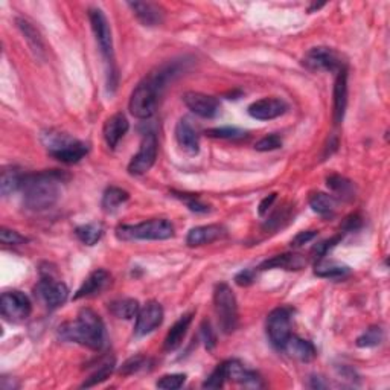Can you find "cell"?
Masks as SVG:
<instances>
[{"label": "cell", "instance_id": "cell-45", "mask_svg": "<svg viewBox=\"0 0 390 390\" xmlns=\"http://www.w3.org/2000/svg\"><path fill=\"white\" fill-rule=\"evenodd\" d=\"M255 280V273L252 270H243L241 273L236 274L235 278V283L241 287H247Z\"/></svg>", "mask_w": 390, "mask_h": 390}, {"label": "cell", "instance_id": "cell-14", "mask_svg": "<svg viewBox=\"0 0 390 390\" xmlns=\"http://www.w3.org/2000/svg\"><path fill=\"white\" fill-rule=\"evenodd\" d=\"M183 101H185L186 107L200 118L211 119L220 110V104H218V101H216V98L211 95H205V93H200V92L185 93Z\"/></svg>", "mask_w": 390, "mask_h": 390}, {"label": "cell", "instance_id": "cell-26", "mask_svg": "<svg viewBox=\"0 0 390 390\" xmlns=\"http://www.w3.org/2000/svg\"><path fill=\"white\" fill-rule=\"evenodd\" d=\"M17 26L21 34L25 35L28 45H30L35 57H37V59H43V55H45V45H43L41 35L35 30V26L25 19H17Z\"/></svg>", "mask_w": 390, "mask_h": 390}, {"label": "cell", "instance_id": "cell-38", "mask_svg": "<svg viewBox=\"0 0 390 390\" xmlns=\"http://www.w3.org/2000/svg\"><path fill=\"white\" fill-rule=\"evenodd\" d=\"M280 147H283V139H280L278 134H269V136L263 137L261 141L256 142L255 150L265 153V151H273V150H278Z\"/></svg>", "mask_w": 390, "mask_h": 390}, {"label": "cell", "instance_id": "cell-7", "mask_svg": "<svg viewBox=\"0 0 390 390\" xmlns=\"http://www.w3.org/2000/svg\"><path fill=\"white\" fill-rule=\"evenodd\" d=\"M267 336L274 348L283 351L291 336V313L288 308H276L267 316Z\"/></svg>", "mask_w": 390, "mask_h": 390}, {"label": "cell", "instance_id": "cell-1", "mask_svg": "<svg viewBox=\"0 0 390 390\" xmlns=\"http://www.w3.org/2000/svg\"><path fill=\"white\" fill-rule=\"evenodd\" d=\"M63 174L57 171L39 172V174L25 176L23 203L31 211H46L52 207L60 198Z\"/></svg>", "mask_w": 390, "mask_h": 390}, {"label": "cell", "instance_id": "cell-22", "mask_svg": "<svg viewBox=\"0 0 390 390\" xmlns=\"http://www.w3.org/2000/svg\"><path fill=\"white\" fill-rule=\"evenodd\" d=\"M283 351H285L290 357L303 361V363H309V361H313L317 357V351L311 342L303 340V338L296 337L293 334L287 340Z\"/></svg>", "mask_w": 390, "mask_h": 390}, {"label": "cell", "instance_id": "cell-13", "mask_svg": "<svg viewBox=\"0 0 390 390\" xmlns=\"http://www.w3.org/2000/svg\"><path fill=\"white\" fill-rule=\"evenodd\" d=\"M162 322H163V308L161 303L154 300L147 302L136 316V327H134L136 336L142 337L151 334L154 329L161 327Z\"/></svg>", "mask_w": 390, "mask_h": 390}, {"label": "cell", "instance_id": "cell-20", "mask_svg": "<svg viewBox=\"0 0 390 390\" xmlns=\"http://www.w3.org/2000/svg\"><path fill=\"white\" fill-rule=\"evenodd\" d=\"M134 16L139 19L142 25L157 26L163 21V11L158 5L151 2H128L127 3Z\"/></svg>", "mask_w": 390, "mask_h": 390}, {"label": "cell", "instance_id": "cell-27", "mask_svg": "<svg viewBox=\"0 0 390 390\" xmlns=\"http://www.w3.org/2000/svg\"><path fill=\"white\" fill-rule=\"evenodd\" d=\"M25 176L16 166H10L2 171V178H0V192L3 197H8L10 194L17 192L23 186Z\"/></svg>", "mask_w": 390, "mask_h": 390}, {"label": "cell", "instance_id": "cell-44", "mask_svg": "<svg viewBox=\"0 0 390 390\" xmlns=\"http://www.w3.org/2000/svg\"><path fill=\"white\" fill-rule=\"evenodd\" d=\"M201 336H203V342H205V346H206V349L207 351H211L215 348V345H216V338H215V334H214V331L211 328V325H209V322L203 323V327H201Z\"/></svg>", "mask_w": 390, "mask_h": 390}, {"label": "cell", "instance_id": "cell-17", "mask_svg": "<svg viewBox=\"0 0 390 390\" xmlns=\"http://www.w3.org/2000/svg\"><path fill=\"white\" fill-rule=\"evenodd\" d=\"M130 124L124 113H116L108 118L104 124V139L110 148H116L119 141L128 132Z\"/></svg>", "mask_w": 390, "mask_h": 390}, {"label": "cell", "instance_id": "cell-10", "mask_svg": "<svg viewBox=\"0 0 390 390\" xmlns=\"http://www.w3.org/2000/svg\"><path fill=\"white\" fill-rule=\"evenodd\" d=\"M89 19L93 34L98 41V46L101 54L104 55V59L108 64H113V39H112V30L108 25V20L104 16V12L99 8H92L89 10Z\"/></svg>", "mask_w": 390, "mask_h": 390}, {"label": "cell", "instance_id": "cell-28", "mask_svg": "<svg viewBox=\"0 0 390 390\" xmlns=\"http://www.w3.org/2000/svg\"><path fill=\"white\" fill-rule=\"evenodd\" d=\"M139 302L136 299H116L108 303V311H110L114 317H118V319H125L130 320L133 319V317L137 316L139 313Z\"/></svg>", "mask_w": 390, "mask_h": 390}, {"label": "cell", "instance_id": "cell-43", "mask_svg": "<svg viewBox=\"0 0 390 390\" xmlns=\"http://www.w3.org/2000/svg\"><path fill=\"white\" fill-rule=\"evenodd\" d=\"M316 236H317L316 230H303V232H299L293 238L291 247H300L303 244H308L309 241H313Z\"/></svg>", "mask_w": 390, "mask_h": 390}, {"label": "cell", "instance_id": "cell-33", "mask_svg": "<svg viewBox=\"0 0 390 390\" xmlns=\"http://www.w3.org/2000/svg\"><path fill=\"white\" fill-rule=\"evenodd\" d=\"M75 235L83 244L95 245L101 240V236H103V226L96 225V223H89V225L76 227Z\"/></svg>", "mask_w": 390, "mask_h": 390}, {"label": "cell", "instance_id": "cell-6", "mask_svg": "<svg viewBox=\"0 0 390 390\" xmlns=\"http://www.w3.org/2000/svg\"><path fill=\"white\" fill-rule=\"evenodd\" d=\"M214 303L223 332H226V334L234 332L238 325V303L232 288L225 283L216 285L214 291Z\"/></svg>", "mask_w": 390, "mask_h": 390}, {"label": "cell", "instance_id": "cell-9", "mask_svg": "<svg viewBox=\"0 0 390 390\" xmlns=\"http://www.w3.org/2000/svg\"><path fill=\"white\" fill-rule=\"evenodd\" d=\"M157 158V137L154 133H147L141 142V148L128 165L132 176H142L148 172Z\"/></svg>", "mask_w": 390, "mask_h": 390}, {"label": "cell", "instance_id": "cell-23", "mask_svg": "<svg viewBox=\"0 0 390 390\" xmlns=\"http://www.w3.org/2000/svg\"><path fill=\"white\" fill-rule=\"evenodd\" d=\"M176 139L180 147H182L186 153L197 154L198 153V134L195 128L187 119H180L176 125Z\"/></svg>", "mask_w": 390, "mask_h": 390}, {"label": "cell", "instance_id": "cell-35", "mask_svg": "<svg viewBox=\"0 0 390 390\" xmlns=\"http://www.w3.org/2000/svg\"><path fill=\"white\" fill-rule=\"evenodd\" d=\"M113 369H114V360L107 361V363H104L103 366H101L95 373H92L90 377L84 381L83 387H93V386L99 384V382L105 381L112 375Z\"/></svg>", "mask_w": 390, "mask_h": 390}, {"label": "cell", "instance_id": "cell-47", "mask_svg": "<svg viewBox=\"0 0 390 390\" xmlns=\"http://www.w3.org/2000/svg\"><path fill=\"white\" fill-rule=\"evenodd\" d=\"M322 380H323L322 377H313L311 378V384H309V386H311L313 389H325V387H328L327 382H323Z\"/></svg>", "mask_w": 390, "mask_h": 390}, {"label": "cell", "instance_id": "cell-15", "mask_svg": "<svg viewBox=\"0 0 390 390\" xmlns=\"http://www.w3.org/2000/svg\"><path fill=\"white\" fill-rule=\"evenodd\" d=\"M287 112L285 101L280 98H263L249 107V114L258 121L276 119Z\"/></svg>", "mask_w": 390, "mask_h": 390}, {"label": "cell", "instance_id": "cell-25", "mask_svg": "<svg viewBox=\"0 0 390 390\" xmlns=\"http://www.w3.org/2000/svg\"><path fill=\"white\" fill-rule=\"evenodd\" d=\"M307 265V259L302 255L285 254L278 255L271 259H267L261 264L259 270H270V269H284V270H300Z\"/></svg>", "mask_w": 390, "mask_h": 390}, {"label": "cell", "instance_id": "cell-18", "mask_svg": "<svg viewBox=\"0 0 390 390\" xmlns=\"http://www.w3.org/2000/svg\"><path fill=\"white\" fill-rule=\"evenodd\" d=\"M337 74L334 84V122L340 124L345 118L346 104H348V72L343 68Z\"/></svg>", "mask_w": 390, "mask_h": 390}, {"label": "cell", "instance_id": "cell-46", "mask_svg": "<svg viewBox=\"0 0 390 390\" xmlns=\"http://www.w3.org/2000/svg\"><path fill=\"white\" fill-rule=\"evenodd\" d=\"M276 195H278V194H270L269 197H265V198L261 201V205H259V214L264 215L267 211H269V209H270L271 205H273V201L276 200Z\"/></svg>", "mask_w": 390, "mask_h": 390}, {"label": "cell", "instance_id": "cell-37", "mask_svg": "<svg viewBox=\"0 0 390 390\" xmlns=\"http://www.w3.org/2000/svg\"><path fill=\"white\" fill-rule=\"evenodd\" d=\"M185 381H186L185 373H171V375H163V377L156 382V386L163 390H177L185 384Z\"/></svg>", "mask_w": 390, "mask_h": 390}, {"label": "cell", "instance_id": "cell-19", "mask_svg": "<svg viewBox=\"0 0 390 390\" xmlns=\"http://www.w3.org/2000/svg\"><path fill=\"white\" fill-rule=\"evenodd\" d=\"M110 284V274H108L105 270L99 269L92 271L89 274V278L84 280L83 285L79 287V290L76 291V294L74 296V299H83V298H92V296H96L104 288Z\"/></svg>", "mask_w": 390, "mask_h": 390}, {"label": "cell", "instance_id": "cell-11", "mask_svg": "<svg viewBox=\"0 0 390 390\" xmlns=\"http://www.w3.org/2000/svg\"><path fill=\"white\" fill-rule=\"evenodd\" d=\"M303 64L314 72H338L342 70V59L338 57L336 50L329 48H313L309 49L305 59H303Z\"/></svg>", "mask_w": 390, "mask_h": 390}, {"label": "cell", "instance_id": "cell-12", "mask_svg": "<svg viewBox=\"0 0 390 390\" xmlns=\"http://www.w3.org/2000/svg\"><path fill=\"white\" fill-rule=\"evenodd\" d=\"M35 293L39 294V298L45 302V305L49 309H55L64 305V302L69 298V288L66 284L61 283V280H55L50 276L40 280L37 288H35Z\"/></svg>", "mask_w": 390, "mask_h": 390}, {"label": "cell", "instance_id": "cell-8", "mask_svg": "<svg viewBox=\"0 0 390 390\" xmlns=\"http://www.w3.org/2000/svg\"><path fill=\"white\" fill-rule=\"evenodd\" d=\"M0 311L6 320L23 322L31 316L32 305L30 298L21 291H6L0 298Z\"/></svg>", "mask_w": 390, "mask_h": 390}, {"label": "cell", "instance_id": "cell-42", "mask_svg": "<svg viewBox=\"0 0 390 390\" xmlns=\"http://www.w3.org/2000/svg\"><path fill=\"white\" fill-rule=\"evenodd\" d=\"M176 197H178L182 201H185V205L191 209L192 212H207L209 207L201 203V201L195 197V195H187V194H177Z\"/></svg>", "mask_w": 390, "mask_h": 390}, {"label": "cell", "instance_id": "cell-21", "mask_svg": "<svg viewBox=\"0 0 390 390\" xmlns=\"http://www.w3.org/2000/svg\"><path fill=\"white\" fill-rule=\"evenodd\" d=\"M225 235V229L218 225H209V226H198L189 230L186 236V244L189 247H197V245L211 244Z\"/></svg>", "mask_w": 390, "mask_h": 390}, {"label": "cell", "instance_id": "cell-32", "mask_svg": "<svg viewBox=\"0 0 390 390\" xmlns=\"http://www.w3.org/2000/svg\"><path fill=\"white\" fill-rule=\"evenodd\" d=\"M327 185L332 192H336L338 197L345 200L353 198V194H356V187L351 180L345 178L342 176H329L327 178Z\"/></svg>", "mask_w": 390, "mask_h": 390}, {"label": "cell", "instance_id": "cell-30", "mask_svg": "<svg viewBox=\"0 0 390 390\" xmlns=\"http://www.w3.org/2000/svg\"><path fill=\"white\" fill-rule=\"evenodd\" d=\"M309 206H311L316 214L322 216H332L336 212L337 200L329 194L314 192L311 197H309Z\"/></svg>", "mask_w": 390, "mask_h": 390}, {"label": "cell", "instance_id": "cell-16", "mask_svg": "<svg viewBox=\"0 0 390 390\" xmlns=\"http://www.w3.org/2000/svg\"><path fill=\"white\" fill-rule=\"evenodd\" d=\"M223 365V369L226 373V380H232L235 382H240L243 386H252V387H259L261 386V378L258 377V373L254 371L245 369V367L240 363L238 360H229L225 361Z\"/></svg>", "mask_w": 390, "mask_h": 390}, {"label": "cell", "instance_id": "cell-29", "mask_svg": "<svg viewBox=\"0 0 390 390\" xmlns=\"http://www.w3.org/2000/svg\"><path fill=\"white\" fill-rule=\"evenodd\" d=\"M128 198H130V195L127 191L121 189V187H116V186H110L105 189L103 195V203L101 205H103L104 212L113 214V212H116Z\"/></svg>", "mask_w": 390, "mask_h": 390}, {"label": "cell", "instance_id": "cell-39", "mask_svg": "<svg viewBox=\"0 0 390 390\" xmlns=\"http://www.w3.org/2000/svg\"><path fill=\"white\" fill-rule=\"evenodd\" d=\"M225 381H226V373H225V369H223V365H220L211 375H209V378L203 382V387L220 389L225 386Z\"/></svg>", "mask_w": 390, "mask_h": 390}, {"label": "cell", "instance_id": "cell-4", "mask_svg": "<svg viewBox=\"0 0 390 390\" xmlns=\"http://www.w3.org/2000/svg\"><path fill=\"white\" fill-rule=\"evenodd\" d=\"M43 143L48 148V153L57 161L66 165L78 163L81 158L88 154V145L84 142L72 139L70 136L55 132H48L43 134Z\"/></svg>", "mask_w": 390, "mask_h": 390}, {"label": "cell", "instance_id": "cell-34", "mask_svg": "<svg viewBox=\"0 0 390 390\" xmlns=\"http://www.w3.org/2000/svg\"><path fill=\"white\" fill-rule=\"evenodd\" d=\"M382 337H384V334H382V329L380 327H371L357 338V346H360V348H373V346H378L382 342Z\"/></svg>", "mask_w": 390, "mask_h": 390}, {"label": "cell", "instance_id": "cell-24", "mask_svg": "<svg viewBox=\"0 0 390 390\" xmlns=\"http://www.w3.org/2000/svg\"><path fill=\"white\" fill-rule=\"evenodd\" d=\"M192 313L189 314H185L180 317V319L172 325L171 329L168 334H166V338H165V345H163V349L166 352H172V351H176L180 345H182L183 342V338L186 336V332H187V328H189V325L192 322Z\"/></svg>", "mask_w": 390, "mask_h": 390}, {"label": "cell", "instance_id": "cell-40", "mask_svg": "<svg viewBox=\"0 0 390 390\" xmlns=\"http://www.w3.org/2000/svg\"><path fill=\"white\" fill-rule=\"evenodd\" d=\"M0 241L6 245H19L26 243V238L21 236L16 230L2 227V230H0Z\"/></svg>", "mask_w": 390, "mask_h": 390}, {"label": "cell", "instance_id": "cell-5", "mask_svg": "<svg viewBox=\"0 0 390 390\" xmlns=\"http://www.w3.org/2000/svg\"><path fill=\"white\" fill-rule=\"evenodd\" d=\"M174 235V226L171 221L165 218L150 220L139 223V225L130 226L124 225L116 229V236L124 241H134V240H147V241H161L168 240Z\"/></svg>", "mask_w": 390, "mask_h": 390}, {"label": "cell", "instance_id": "cell-3", "mask_svg": "<svg viewBox=\"0 0 390 390\" xmlns=\"http://www.w3.org/2000/svg\"><path fill=\"white\" fill-rule=\"evenodd\" d=\"M172 68H162L158 69L157 74L150 75L143 79L142 83L137 84V88L133 90L132 98H130V113L137 119H148L154 114L157 107V99L161 95L163 85L168 83L170 76L174 74Z\"/></svg>", "mask_w": 390, "mask_h": 390}, {"label": "cell", "instance_id": "cell-31", "mask_svg": "<svg viewBox=\"0 0 390 390\" xmlns=\"http://www.w3.org/2000/svg\"><path fill=\"white\" fill-rule=\"evenodd\" d=\"M314 273L320 278L338 279V278H345L346 274L349 273V267L336 261H327V259L320 258V261L314 267Z\"/></svg>", "mask_w": 390, "mask_h": 390}, {"label": "cell", "instance_id": "cell-2", "mask_svg": "<svg viewBox=\"0 0 390 390\" xmlns=\"http://www.w3.org/2000/svg\"><path fill=\"white\" fill-rule=\"evenodd\" d=\"M63 340L83 345L92 351L103 349L105 327L101 317L90 308H83L74 322H68L59 331Z\"/></svg>", "mask_w": 390, "mask_h": 390}, {"label": "cell", "instance_id": "cell-41", "mask_svg": "<svg viewBox=\"0 0 390 390\" xmlns=\"http://www.w3.org/2000/svg\"><path fill=\"white\" fill-rule=\"evenodd\" d=\"M147 363V358L145 357H141V356H137V357H133V358H130L127 360L124 365H122L121 367V373L122 375H132L137 371H141L143 366H145Z\"/></svg>", "mask_w": 390, "mask_h": 390}, {"label": "cell", "instance_id": "cell-36", "mask_svg": "<svg viewBox=\"0 0 390 390\" xmlns=\"http://www.w3.org/2000/svg\"><path fill=\"white\" fill-rule=\"evenodd\" d=\"M206 134L214 139H241L245 136V132L236 127H220L207 130Z\"/></svg>", "mask_w": 390, "mask_h": 390}]
</instances>
